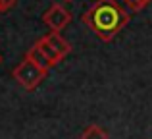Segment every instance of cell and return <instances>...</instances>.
<instances>
[{
    "instance_id": "5b68a950",
    "label": "cell",
    "mask_w": 152,
    "mask_h": 139,
    "mask_svg": "<svg viewBox=\"0 0 152 139\" xmlns=\"http://www.w3.org/2000/svg\"><path fill=\"white\" fill-rule=\"evenodd\" d=\"M25 58H27V60H31L33 64L41 66V68H45V70H50V68H52V62L46 58V54L41 50V46H39L37 43H35V45L25 52Z\"/></svg>"
},
{
    "instance_id": "30bf717a",
    "label": "cell",
    "mask_w": 152,
    "mask_h": 139,
    "mask_svg": "<svg viewBox=\"0 0 152 139\" xmlns=\"http://www.w3.org/2000/svg\"><path fill=\"white\" fill-rule=\"evenodd\" d=\"M64 2H73V0H64Z\"/></svg>"
},
{
    "instance_id": "8992f818",
    "label": "cell",
    "mask_w": 152,
    "mask_h": 139,
    "mask_svg": "<svg viewBox=\"0 0 152 139\" xmlns=\"http://www.w3.org/2000/svg\"><path fill=\"white\" fill-rule=\"evenodd\" d=\"M81 139H110V135H108V132L104 128H100L96 124H91L83 129Z\"/></svg>"
},
{
    "instance_id": "3957f363",
    "label": "cell",
    "mask_w": 152,
    "mask_h": 139,
    "mask_svg": "<svg viewBox=\"0 0 152 139\" xmlns=\"http://www.w3.org/2000/svg\"><path fill=\"white\" fill-rule=\"evenodd\" d=\"M42 21H45V25L50 27V31H62L64 27H67L71 23V12L66 10L62 4H52L45 12Z\"/></svg>"
},
{
    "instance_id": "52a82bcc",
    "label": "cell",
    "mask_w": 152,
    "mask_h": 139,
    "mask_svg": "<svg viewBox=\"0 0 152 139\" xmlns=\"http://www.w3.org/2000/svg\"><path fill=\"white\" fill-rule=\"evenodd\" d=\"M37 45H39V46H41V50H42V52H45V54H46V58H48V60L52 62V66H56V64H60V62H62V60H64V58H62V56H60V54H58V52H56V50H54V49H52V46H50V45H48V43H46V41H45V39H42V37H41V39H39V41H37Z\"/></svg>"
},
{
    "instance_id": "7a4b0ae2",
    "label": "cell",
    "mask_w": 152,
    "mask_h": 139,
    "mask_svg": "<svg viewBox=\"0 0 152 139\" xmlns=\"http://www.w3.org/2000/svg\"><path fill=\"white\" fill-rule=\"evenodd\" d=\"M46 75H48V70L33 64V62L27 60V58H23V62H19V64L12 70V77H14L25 91H35L46 79Z\"/></svg>"
},
{
    "instance_id": "6da1fadb",
    "label": "cell",
    "mask_w": 152,
    "mask_h": 139,
    "mask_svg": "<svg viewBox=\"0 0 152 139\" xmlns=\"http://www.w3.org/2000/svg\"><path fill=\"white\" fill-rule=\"evenodd\" d=\"M81 21L100 41H112L129 23V14L115 0H98L83 14Z\"/></svg>"
},
{
    "instance_id": "277c9868",
    "label": "cell",
    "mask_w": 152,
    "mask_h": 139,
    "mask_svg": "<svg viewBox=\"0 0 152 139\" xmlns=\"http://www.w3.org/2000/svg\"><path fill=\"white\" fill-rule=\"evenodd\" d=\"M42 39H45V41L48 43V45H50L52 49H54V50H56V52H58L62 58H66L67 54L71 52V45H69V43H67L66 39L62 37V35H60V31H52V33L45 35Z\"/></svg>"
},
{
    "instance_id": "8fae6325",
    "label": "cell",
    "mask_w": 152,
    "mask_h": 139,
    "mask_svg": "<svg viewBox=\"0 0 152 139\" xmlns=\"http://www.w3.org/2000/svg\"><path fill=\"white\" fill-rule=\"evenodd\" d=\"M0 64H2V56H0Z\"/></svg>"
},
{
    "instance_id": "ba28073f",
    "label": "cell",
    "mask_w": 152,
    "mask_h": 139,
    "mask_svg": "<svg viewBox=\"0 0 152 139\" xmlns=\"http://www.w3.org/2000/svg\"><path fill=\"white\" fill-rule=\"evenodd\" d=\"M150 4V0H125V6L133 12H141Z\"/></svg>"
},
{
    "instance_id": "9c48e42d",
    "label": "cell",
    "mask_w": 152,
    "mask_h": 139,
    "mask_svg": "<svg viewBox=\"0 0 152 139\" xmlns=\"http://www.w3.org/2000/svg\"><path fill=\"white\" fill-rule=\"evenodd\" d=\"M15 2H18V0H0V14L12 10V8L15 6Z\"/></svg>"
}]
</instances>
